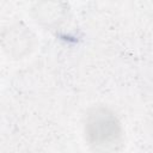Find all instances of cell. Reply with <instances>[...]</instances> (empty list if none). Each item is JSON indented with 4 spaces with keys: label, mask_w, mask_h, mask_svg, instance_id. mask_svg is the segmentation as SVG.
I'll return each instance as SVG.
<instances>
[{
    "label": "cell",
    "mask_w": 153,
    "mask_h": 153,
    "mask_svg": "<svg viewBox=\"0 0 153 153\" xmlns=\"http://www.w3.org/2000/svg\"><path fill=\"white\" fill-rule=\"evenodd\" d=\"M85 135L97 149L115 148L121 139V126L116 116L104 108L91 110L85 121Z\"/></svg>",
    "instance_id": "6da1fadb"
},
{
    "label": "cell",
    "mask_w": 153,
    "mask_h": 153,
    "mask_svg": "<svg viewBox=\"0 0 153 153\" xmlns=\"http://www.w3.org/2000/svg\"><path fill=\"white\" fill-rule=\"evenodd\" d=\"M36 22L45 27L59 26L67 14V5L62 0H41L33 8Z\"/></svg>",
    "instance_id": "7a4b0ae2"
},
{
    "label": "cell",
    "mask_w": 153,
    "mask_h": 153,
    "mask_svg": "<svg viewBox=\"0 0 153 153\" xmlns=\"http://www.w3.org/2000/svg\"><path fill=\"white\" fill-rule=\"evenodd\" d=\"M32 35L30 30L24 26L12 25L4 33V48L8 51V55L22 57L27 53V48H31Z\"/></svg>",
    "instance_id": "3957f363"
}]
</instances>
